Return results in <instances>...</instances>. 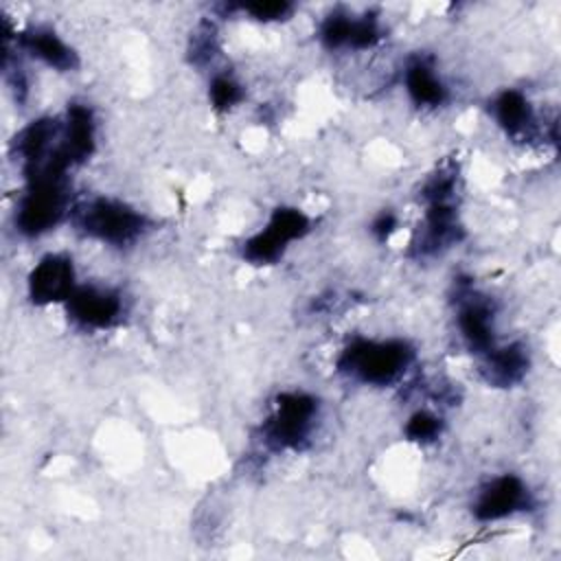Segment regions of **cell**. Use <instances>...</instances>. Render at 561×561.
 I'll return each instance as SVG.
<instances>
[{
  "label": "cell",
  "instance_id": "cell-11",
  "mask_svg": "<svg viewBox=\"0 0 561 561\" xmlns=\"http://www.w3.org/2000/svg\"><path fill=\"white\" fill-rule=\"evenodd\" d=\"M20 46L37 57L39 61H44L46 66L66 72V70H75L79 66V57L77 53L53 31L46 26H31L26 31L20 33Z\"/></svg>",
  "mask_w": 561,
  "mask_h": 561
},
{
  "label": "cell",
  "instance_id": "cell-10",
  "mask_svg": "<svg viewBox=\"0 0 561 561\" xmlns=\"http://www.w3.org/2000/svg\"><path fill=\"white\" fill-rule=\"evenodd\" d=\"M460 226L451 199H430L425 208V221L419 234L421 254L438 252L458 241Z\"/></svg>",
  "mask_w": 561,
  "mask_h": 561
},
{
  "label": "cell",
  "instance_id": "cell-7",
  "mask_svg": "<svg viewBox=\"0 0 561 561\" xmlns=\"http://www.w3.org/2000/svg\"><path fill=\"white\" fill-rule=\"evenodd\" d=\"M75 291V267L64 254H46L28 274V298L35 305L68 300Z\"/></svg>",
  "mask_w": 561,
  "mask_h": 561
},
{
  "label": "cell",
  "instance_id": "cell-17",
  "mask_svg": "<svg viewBox=\"0 0 561 561\" xmlns=\"http://www.w3.org/2000/svg\"><path fill=\"white\" fill-rule=\"evenodd\" d=\"M440 430H443L440 419L432 412H425V410L414 412L405 423V436L410 440H416V443H427V440L438 438Z\"/></svg>",
  "mask_w": 561,
  "mask_h": 561
},
{
  "label": "cell",
  "instance_id": "cell-2",
  "mask_svg": "<svg viewBox=\"0 0 561 561\" xmlns=\"http://www.w3.org/2000/svg\"><path fill=\"white\" fill-rule=\"evenodd\" d=\"M75 224L92 239L125 245L140 237L147 221L138 210L118 199L92 197L75 208Z\"/></svg>",
  "mask_w": 561,
  "mask_h": 561
},
{
  "label": "cell",
  "instance_id": "cell-20",
  "mask_svg": "<svg viewBox=\"0 0 561 561\" xmlns=\"http://www.w3.org/2000/svg\"><path fill=\"white\" fill-rule=\"evenodd\" d=\"M397 217L392 213H381L375 221H373V234L379 239V241H386L394 230H397Z\"/></svg>",
  "mask_w": 561,
  "mask_h": 561
},
{
  "label": "cell",
  "instance_id": "cell-4",
  "mask_svg": "<svg viewBox=\"0 0 561 561\" xmlns=\"http://www.w3.org/2000/svg\"><path fill=\"white\" fill-rule=\"evenodd\" d=\"M66 206L68 195L64 188V180L28 182V188L15 210V226L26 237L44 234L61 221Z\"/></svg>",
  "mask_w": 561,
  "mask_h": 561
},
{
  "label": "cell",
  "instance_id": "cell-14",
  "mask_svg": "<svg viewBox=\"0 0 561 561\" xmlns=\"http://www.w3.org/2000/svg\"><path fill=\"white\" fill-rule=\"evenodd\" d=\"M491 107L497 125L513 138L528 134L535 125L533 107L519 90H504L502 94L495 96Z\"/></svg>",
  "mask_w": 561,
  "mask_h": 561
},
{
  "label": "cell",
  "instance_id": "cell-6",
  "mask_svg": "<svg viewBox=\"0 0 561 561\" xmlns=\"http://www.w3.org/2000/svg\"><path fill=\"white\" fill-rule=\"evenodd\" d=\"M68 302V313L70 318L88 329H107L118 322L123 313V300L116 291L85 285V287H75L70 294Z\"/></svg>",
  "mask_w": 561,
  "mask_h": 561
},
{
  "label": "cell",
  "instance_id": "cell-5",
  "mask_svg": "<svg viewBox=\"0 0 561 561\" xmlns=\"http://www.w3.org/2000/svg\"><path fill=\"white\" fill-rule=\"evenodd\" d=\"M309 228V217L298 208H276L267 226L243 243V256L254 265L274 263L283 256L285 248L291 241L302 239Z\"/></svg>",
  "mask_w": 561,
  "mask_h": 561
},
{
  "label": "cell",
  "instance_id": "cell-16",
  "mask_svg": "<svg viewBox=\"0 0 561 561\" xmlns=\"http://www.w3.org/2000/svg\"><path fill=\"white\" fill-rule=\"evenodd\" d=\"M353 15L348 13H331L322 26H320V39L327 48H342L348 46L351 28H353Z\"/></svg>",
  "mask_w": 561,
  "mask_h": 561
},
{
  "label": "cell",
  "instance_id": "cell-13",
  "mask_svg": "<svg viewBox=\"0 0 561 561\" xmlns=\"http://www.w3.org/2000/svg\"><path fill=\"white\" fill-rule=\"evenodd\" d=\"M528 370V355L524 346L511 344V346H493L489 353H484L482 362V375L491 386L508 388L517 383Z\"/></svg>",
  "mask_w": 561,
  "mask_h": 561
},
{
  "label": "cell",
  "instance_id": "cell-9",
  "mask_svg": "<svg viewBox=\"0 0 561 561\" xmlns=\"http://www.w3.org/2000/svg\"><path fill=\"white\" fill-rule=\"evenodd\" d=\"M458 329L467 346L478 355H484L495 346L493 309L480 296H467L465 300H460Z\"/></svg>",
  "mask_w": 561,
  "mask_h": 561
},
{
  "label": "cell",
  "instance_id": "cell-8",
  "mask_svg": "<svg viewBox=\"0 0 561 561\" xmlns=\"http://www.w3.org/2000/svg\"><path fill=\"white\" fill-rule=\"evenodd\" d=\"M528 504V489L517 476H500L493 478L473 504V515L480 522H495L504 519L517 511H524Z\"/></svg>",
  "mask_w": 561,
  "mask_h": 561
},
{
  "label": "cell",
  "instance_id": "cell-19",
  "mask_svg": "<svg viewBox=\"0 0 561 561\" xmlns=\"http://www.w3.org/2000/svg\"><path fill=\"white\" fill-rule=\"evenodd\" d=\"M245 13H250L254 20L261 22H276V20H285L291 13V4L285 0H270V2H248L241 7Z\"/></svg>",
  "mask_w": 561,
  "mask_h": 561
},
{
  "label": "cell",
  "instance_id": "cell-15",
  "mask_svg": "<svg viewBox=\"0 0 561 561\" xmlns=\"http://www.w3.org/2000/svg\"><path fill=\"white\" fill-rule=\"evenodd\" d=\"M405 90L416 105L436 107L447 99L445 83L440 81V77L432 68V64L425 61L423 57L410 61V66L405 70Z\"/></svg>",
  "mask_w": 561,
  "mask_h": 561
},
{
  "label": "cell",
  "instance_id": "cell-3",
  "mask_svg": "<svg viewBox=\"0 0 561 561\" xmlns=\"http://www.w3.org/2000/svg\"><path fill=\"white\" fill-rule=\"evenodd\" d=\"M318 401L305 392H283L272 416L263 425V440L270 449H300L316 423Z\"/></svg>",
  "mask_w": 561,
  "mask_h": 561
},
{
  "label": "cell",
  "instance_id": "cell-1",
  "mask_svg": "<svg viewBox=\"0 0 561 561\" xmlns=\"http://www.w3.org/2000/svg\"><path fill=\"white\" fill-rule=\"evenodd\" d=\"M412 357L414 351L403 340H355L342 351L337 368L362 383L388 386L405 373Z\"/></svg>",
  "mask_w": 561,
  "mask_h": 561
},
{
  "label": "cell",
  "instance_id": "cell-12",
  "mask_svg": "<svg viewBox=\"0 0 561 561\" xmlns=\"http://www.w3.org/2000/svg\"><path fill=\"white\" fill-rule=\"evenodd\" d=\"M94 151V116L88 105L72 103L66 114L61 134V153L72 164L88 160Z\"/></svg>",
  "mask_w": 561,
  "mask_h": 561
},
{
  "label": "cell",
  "instance_id": "cell-18",
  "mask_svg": "<svg viewBox=\"0 0 561 561\" xmlns=\"http://www.w3.org/2000/svg\"><path fill=\"white\" fill-rule=\"evenodd\" d=\"M243 96L241 92V85L232 79V77H226V75H219L213 79L210 83V101L217 110H228L232 107L234 103H239Z\"/></svg>",
  "mask_w": 561,
  "mask_h": 561
}]
</instances>
